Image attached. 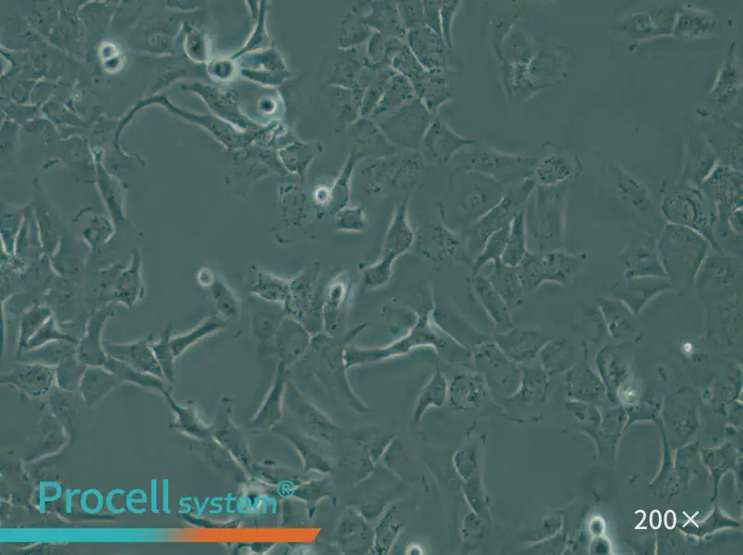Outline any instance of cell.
I'll return each instance as SVG.
<instances>
[{
	"label": "cell",
	"instance_id": "obj_1",
	"mask_svg": "<svg viewBox=\"0 0 743 555\" xmlns=\"http://www.w3.org/2000/svg\"><path fill=\"white\" fill-rule=\"evenodd\" d=\"M505 194L504 185L494 179L457 167L438 203L442 223L461 233L496 207Z\"/></svg>",
	"mask_w": 743,
	"mask_h": 555
},
{
	"label": "cell",
	"instance_id": "obj_2",
	"mask_svg": "<svg viewBox=\"0 0 743 555\" xmlns=\"http://www.w3.org/2000/svg\"><path fill=\"white\" fill-rule=\"evenodd\" d=\"M534 182L527 179L506 192L501 201L477 223L461 232L463 262L473 266L474 262L493 233L512 223L523 209L532 194Z\"/></svg>",
	"mask_w": 743,
	"mask_h": 555
},
{
	"label": "cell",
	"instance_id": "obj_3",
	"mask_svg": "<svg viewBox=\"0 0 743 555\" xmlns=\"http://www.w3.org/2000/svg\"><path fill=\"white\" fill-rule=\"evenodd\" d=\"M421 347L433 348L439 354L452 348H464L436 324L434 312L430 310L419 315L415 324L390 346L370 350L352 349L350 355L355 363L372 362L408 355Z\"/></svg>",
	"mask_w": 743,
	"mask_h": 555
},
{
	"label": "cell",
	"instance_id": "obj_4",
	"mask_svg": "<svg viewBox=\"0 0 743 555\" xmlns=\"http://www.w3.org/2000/svg\"><path fill=\"white\" fill-rule=\"evenodd\" d=\"M460 168L491 177L502 185L517 184L532 176L536 159L509 154L492 147L476 149Z\"/></svg>",
	"mask_w": 743,
	"mask_h": 555
},
{
	"label": "cell",
	"instance_id": "obj_5",
	"mask_svg": "<svg viewBox=\"0 0 743 555\" xmlns=\"http://www.w3.org/2000/svg\"><path fill=\"white\" fill-rule=\"evenodd\" d=\"M434 119V114L416 98L391 112L380 127L394 146L406 151H419Z\"/></svg>",
	"mask_w": 743,
	"mask_h": 555
},
{
	"label": "cell",
	"instance_id": "obj_6",
	"mask_svg": "<svg viewBox=\"0 0 743 555\" xmlns=\"http://www.w3.org/2000/svg\"><path fill=\"white\" fill-rule=\"evenodd\" d=\"M424 167L426 161L419 151L396 153L371 168L370 190L373 193H382L387 190H411L418 183Z\"/></svg>",
	"mask_w": 743,
	"mask_h": 555
},
{
	"label": "cell",
	"instance_id": "obj_7",
	"mask_svg": "<svg viewBox=\"0 0 743 555\" xmlns=\"http://www.w3.org/2000/svg\"><path fill=\"white\" fill-rule=\"evenodd\" d=\"M471 356L488 387L507 395L516 394L522 371L516 363L501 352L493 340L478 344L471 352Z\"/></svg>",
	"mask_w": 743,
	"mask_h": 555
},
{
	"label": "cell",
	"instance_id": "obj_8",
	"mask_svg": "<svg viewBox=\"0 0 743 555\" xmlns=\"http://www.w3.org/2000/svg\"><path fill=\"white\" fill-rule=\"evenodd\" d=\"M406 42L421 66L428 71L447 74L462 68L455 48H449L440 35L426 26L408 32Z\"/></svg>",
	"mask_w": 743,
	"mask_h": 555
},
{
	"label": "cell",
	"instance_id": "obj_9",
	"mask_svg": "<svg viewBox=\"0 0 743 555\" xmlns=\"http://www.w3.org/2000/svg\"><path fill=\"white\" fill-rule=\"evenodd\" d=\"M570 263L562 253L529 251L517 267L525 293L534 292L545 282L565 281Z\"/></svg>",
	"mask_w": 743,
	"mask_h": 555
},
{
	"label": "cell",
	"instance_id": "obj_10",
	"mask_svg": "<svg viewBox=\"0 0 743 555\" xmlns=\"http://www.w3.org/2000/svg\"><path fill=\"white\" fill-rule=\"evenodd\" d=\"M414 246L422 257L434 262H463L461 234L441 224H426L415 231Z\"/></svg>",
	"mask_w": 743,
	"mask_h": 555
},
{
	"label": "cell",
	"instance_id": "obj_11",
	"mask_svg": "<svg viewBox=\"0 0 743 555\" xmlns=\"http://www.w3.org/2000/svg\"><path fill=\"white\" fill-rule=\"evenodd\" d=\"M532 209L526 211V230H530L540 251L548 250L560 243L561 221L553 199L542 188L538 190Z\"/></svg>",
	"mask_w": 743,
	"mask_h": 555
},
{
	"label": "cell",
	"instance_id": "obj_12",
	"mask_svg": "<svg viewBox=\"0 0 743 555\" xmlns=\"http://www.w3.org/2000/svg\"><path fill=\"white\" fill-rule=\"evenodd\" d=\"M409 200L407 196L398 204L382 246L380 260L375 262L390 273H394V263L400 255L414 245L415 231L408 217Z\"/></svg>",
	"mask_w": 743,
	"mask_h": 555
},
{
	"label": "cell",
	"instance_id": "obj_13",
	"mask_svg": "<svg viewBox=\"0 0 743 555\" xmlns=\"http://www.w3.org/2000/svg\"><path fill=\"white\" fill-rule=\"evenodd\" d=\"M476 139L459 135L441 116L435 117L422 144L426 156L438 165L448 164L464 147L473 145Z\"/></svg>",
	"mask_w": 743,
	"mask_h": 555
},
{
	"label": "cell",
	"instance_id": "obj_14",
	"mask_svg": "<svg viewBox=\"0 0 743 555\" xmlns=\"http://www.w3.org/2000/svg\"><path fill=\"white\" fill-rule=\"evenodd\" d=\"M469 285L477 301L499 330L506 332L515 328L512 310L486 277L480 273L472 275Z\"/></svg>",
	"mask_w": 743,
	"mask_h": 555
},
{
	"label": "cell",
	"instance_id": "obj_15",
	"mask_svg": "<svg viewBox=\"0 0 743 555\" xmlns=\"http://www.w3.org/2000/svg\"><path fill=\"white\" fill-rule=\"evenodd\" d=\"M493 340L517 364L533 358L545 343V337L538 331L513 328L495 334Z\"/></svg>",
	"mask_w": 743,
	"mask_h": 555
},
{
	"label": "cell",
	"instance_id": "obj_16",
	"mask_svg": "<svg viewBox=\"0 0 743 555\" xmlns=\"http://www.w3.org/2000/svg\"><path fill=\"white\" fill-rule=\"evenodd\" d=\"M412 83L416 98L433 114L442 106L453 100L450 83L445 73L426 70Z\"/></svg>",
	"mask_w": 743,
	"mask_h": 555
},
{
	"label": "cell",
	"instance_id": "obj_17",
	"mask_svg": "<svg viewBox=\"0 0 743 555\" xmlns=\"http://www.w3.org/2000/svg\"><path fill=\"white\" fill-rule=\"evenodd\" d=\"M492 265V270L485 277L513 311L523 303L525 295L518 269L504 265L502 262Z\"/></svg>",
	"mask_w": 743,
	"mask_h": 555
},
{
	"label": "cell",
	"instance_id": "obj_18",
	"mask_svg": "<svg viewBox=\"0 0 743 555\" xmlns=\"http://www.w3.org/2000/svg\"><path fill=\"white\" fill-rule=\"evenodd\" d=\"M485 392L486 382L480 374H461L453 379L449 396L454 409L469 410L476 407Z\"/></svg>",
	"mask_w": 743,
	"mask_h": 555
},
{
	"label": "cell",
	"instance_id": "obj_19",
	"mask_svg": "<svg viewBox=\"0 0 743 555\" xmlns=\"http://www.w3.org/2000/svg\"><path fill=\"white\" fill-rule=\"evenodd\" d=\"M527 240L524 207L511 223L501 262L504 265L517 268L529 252Z\"/></svg>",
	"mask_w": 743,
	"mask_h": 555
},
{
	"label": "cell",
	"instance_id": "obj_20",
	"mask_svg": "<svg viewBox=\"0 0 743 555\" xmlns=\"http://www.w3.org/2000/svg\"><path fill=\"white\" fill-rule=\"evenodd\" d=\"M416 98L413 83L405 76L394 73L387 90L375 109V115L391 113Z\"/></svg>",
	"mask_w": 743,
	"mask_h": 555
},
{
	"label": "cell",
	"instance_id": "obj_21",
	"mask_svg": "<svg viewBox=\"0 0 743 555\" xmlns=\"http://www.w3.org/2000/svg\"><path fill=\"white\" fill-rule=\"evenodd\" d=\"M372 19L373 25L382 35L406 41L408 31L403 26L397 2L378 3Z\"/></svg>",
	"mask_w": 743,
	"mask_h": 555
},
{
	"label": "cell",
	"instance_id": "obj_22",
	"mask_svg": "<svg viewBox=\"0 0 743 555\" xmlns=\"http://www.w3.org/2000/svg\"><path fill=\"white\" fill-rule=\"evenodd\" d=\"M448 382L442 372L437 370L432 379L420 394L414 410V423H418L422 415L430 408H440L448 395Z\"/></svg>",
	"mask_w": 743,
	"mask_h": 555
},
{
	"label": "cell",
	"instance_id": "obj_23",
	"mask_svg": "<svg viewBox=\"0 0 743 555\" xmlns=\"http://www.w3.org/2000/svg\"><path fill=\"white\" fill-rule=\"evenodd\" d=\"M251 292L265 301L286 305L290 293V282L267 272L259 271L258 280L252 285Z\"/></svg>",
	"mask_w": 743,
	"mask_h": 555
},
{
	"label": "cell",
	"instance_id": "obj_24",
	"mask_svg": "<svg viewBox=\"0 0 743 555\" xmlns=\"http://www.w3.org/2000/svg\"><path fill=\"white\" fill-rule=\"evenodd\" d=\"M509 228H511V224L506 226L499 231H496L490 238L487 239L483 250L474 262L472 266V275L479 274L481 270L488 264L501 262L508 237Z\"/></svg>",
	"mask_w": 743,
	"mask_h": 555
},
{
	"label": "cell",
	"instance_id": "obj_25",
	"mask_svg": "<svg viewBox=\"0 0 743 555\" xmlns=\"http://www.w3.org/2000/svg\"><path fill=\"white\" fill-rule=\"evenodd\" d=\"M349 291L348 278L344 274L337 277L336 280L330 285L326 306L327 311L325 313L327 317L326 324L329 328L333 326L335 322L337 323V319L339 310H341L342 306L344 307L347 301Z\"/></svg>",
	"mask_w": 743,
	"mask_h": 555
},
{
	"label": "cell",
	"instance_id": "obj_26",
	"mask_svg": "<svg viewBox=\"0 0 743 555\" xmlns=\"http://www.w3.org/2000/svg\"><path fill=\"white\" fill-rule=\"evenodd\" d=\"M391 68L395 73L406 77L411 82L426 71L413 54L408 44L394 57Z\"/></svg>",
	"mask_w": 743,
	"mask_h": 555
},
{
	"label": "cell",
	"instance_id": "obj_27",
	"mask_svg": "<svg viewBox=\"0 0 743 555\" xmlns=\"http://www.w3.org/2000/svg\"><path fill=\"white\" fill-rule=\"evenodd\" d=\"M458 0H440V25L442 37L451 49H454L453 25L455 17L461 6Z\"/></svg>",
	"mask_w": 743,
	"mask_h": 555
},
{
	"label": "cell",
	"instance_id": "obj_28",
	"mask_svg": "<svg viewBox=\"0 0 743 555\" xmlns=\"http://www.w3.org/2000/svg\"><path fill=\"white\" fill-rule=\"evenodd\" d=\"M403 26L408 32L424 26L423 4L420 0L397 2Z\"/></svg>",
	"mask_w": 743,
	"mask_h": 555
},
{
	"label": "cell",
	"instance_id": "obj_29",
	"mask_svg": "<svg viewBox=\"0 0 743 555\" xmlns=\"http://www.w3.org/2000/svg\"><path fill=\"white\" fill-rule=\"evenodd\" d=\"M338 231L362 232L368 228V220L363 208L352 207L342 210L334 223Z\"/></svg>",
	"mask_w": 743,
	"mask_h": 555
},
{
	"label": "cell",
	"instance_id": "obj_30",
	"mask_svg": "<svg viewBox=\"0 0 743 555\" xmlns=\"http://www.w3.org/2000/svg\"><path fill=\"white\" fill-rule=\"evenodd\" d=\"M212 289H213L218 307L224 317H231L237 316L240 306L236 295L222 283L215 282L212 285Z\"/></svg>",
	"mask_w": 743,
	"mask_h": 555
},
{
	"label": "cell",
	"instance_id": "obj_31",
	"mask_svg": "<svg viewBox=\"0 0 743 555\" xmlns=\"http://www.w3.org/2000/svg\"><path fill=\"white\" fill-rule=\"evenodd\" d=\"M424 26L437 34H441L440 0H423Z\"/></svg>",
	"mask_w": 743,
	"mask_h": 555
},
{
	"label": "cell",
	"instance_id": "obj_32",
	"mask_svg": "<svg viewBox=\"0 0 743 555\" xmlns=\"http://www.w3.org/2000/svg\"><path fill=\"white\" fill-rule=\"evenodd\" d=\"M125 494L126 493H125L124 489H112V492L109 493L107 497H105L104 504H105V507H107V509L111 512V513H112L114 515H122V514L125 513V512H126L125 509H120V508L116 507L113 504V497L116 495L124 496Z\"/></svg>",
	"mask_w": 743,
	"mask_h": 555
},
{
	"label": "cell",
	"instance_id": "obj_33",
	"mask_svg": "<svg viewBox=\"0 0 743 555\" xmlns=\"http://www.w3.org/2000/svg\"><path fill=\"white\" fill-rule=\"evenodd\" d=\"M137 489H135V490H137ZM140 493H141V490H140ZM147 502H148V497H147L146 493L144 492L143 489H142V493L139 495V497H136V498H135V495L133 494V492L131 490V492L126 497V508L128 509V511H130L131 513H133V512L135 510V504H146Z\"/></svg>",
	"mask_w": 743,
	"mask_h": 555
},
{
	"label": "cell",
	"instance_id": "obj_34",
	"mask_svg": "<svg viewBox=\"0 0 743 555\" xmlns=\"http://www.w3.org/2000/svg\"><path fill=\"white\" fill-rule=\"evenodd\" d=\"M152 487H151V510L155 515H159L160 511L159 509V494H158V481L152 480Z\"/></svg>",
	"mask_w": 743,
	"mask_h": 555
},
{
	"label": "cell",
	"instance_id": "obj_35",
	"mask_svg": "<svg viewBox=\"0 0 743 555\" xmlns=\"http://www.w3.org/2000/svg\"><path fill=\"white\" fill-rule=\"evenodd\" d=\"M168 497H169L168 480L164 479L163 480V505H162V507H163L164 513L166 514V515L171 514V510H169V506H168Z\"/></svg>",
	"mask_w": 743,
	"mask_h": 555
},
{
	"label": "cell",
	"instance_id": "obj_36",
	"mask_svg": "<svg viewBox=\"0 0 743 555\" xmlns=\"http://www.w3.org/2000/svg\"><path fill=\"white\" fill-rule=\"evenodd\" d=\"M662 523V513L658 510H654L650 516V525L654 529H658L661 528Z\"/></svg>",
	"mask_w": 743,
	"mask_h": 555
},
{
	"label": "cell",
	"instance_id": "obj_37",
	"mask_svg": "<svg viewBox=\"0 0 743 555\" xmlns=\"http://www.w3.org/2000/svg\"><path fill=\"white\" fill-rule=\"evenodd\" d=\"M81 493V489H74V490H67L66 493V513L72 514V506H73V497L74 496L79 495Z\"/></svg>",
	"mask_w": 743,
	"mask_h": 555
},
{
	"label": "cell",
	"instance_id": "obj_38",
	"mask_svg": "<svg viewBox=\"0 0 743 555\" xmlns=\"http://www.w3.org/2000/svg\"><path fill=\"white\" fill-rule=\"evenodd\" d=\"M677 517L675 512L669 510L665 515V525L669 529H673L676 526Z\"/></svg>",
	"mask_w": 743,
	"mask_h": 555
}]
</instances>
